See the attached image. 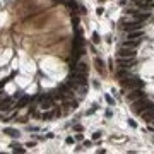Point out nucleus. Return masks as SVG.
<instances>
[{
	"mask_svg": "<svg viewBox=\"0 0 154 154\" xmlns=\"http://www.w3.org/2000/svg\"><path fill=\"white\" fill-rule=\"evenodd\" d=\"M149 108H154V105L151 103V101H147L146 98L135 99V101H134V106H132L134 113H137V115H142V113H144V111H147Z\"/></svg>",
	"mask_w": 154,
	"mask_h": 154,
	"instance_id": "1",
	"label": "nucleus"
},
{
	"mask_svg": "<svg viewBox=\"0 0 154 154\" xmlns=\"http://www.w3.org/2000/svg\"><path fill=\"white\" fill-rule=\"evenodd\" d=\"M122 86L127 87V89H137V87H142L144 82L140 79H135V77H127V79L122 80Z\"/></svg>",
	"mask_w": 154,
	"mask_h": 154,
	"instance_id": "2",
	"label": "nucleus"
},
{
	"mask_svg": "<svg viewBox=\"0 0 154 154\" xmlns=\"http://www.w3.org/2000/svg\"><path fill=\"white\" fill-rule=\"evenodd\" d=\"M116 63H118V69H132L135 65V57H132V58H122V57H118Z\"/></svg>",
	"mask_w": 154,
	"mask_h": 154,
	"instance_id": "3",
	"label": "nucleus"
},
{
	"mask_svg": "<svg viewBox=\"0 0 154 154\" xmlns=\"http://www.w3.org/2000/svg\"><path fill=\"white\" fill-rule=\"evenodd\" d=\"M135 48H128V46H122L120 50H118V57H122V58H132V57H135Z\"/></svg>",
	"mask_w": 154,
	"mask_h": 154,
	"instance_id": "4",
	"label": "nucleus"
},
{
	"mask_svg": "<svg viewBox=\"0 0 154 154\" xmlns=\"http://www.w3.org/2000/svg\"><path fill=\"white\" fill-rule=\"evenodd\" d=\"M140 98H146V92H144V91H142L140 87L134 89V91H132V92H130V94L127 96V99H128V101H132V103H134L135 99H140Z\"/></svg>",
	"mask_w": 154,
	"mask_h": 154,
	"instance_id": "5",
	"label": "nucleus"
},
{
	"mask_svg": "<svg viewBox=\"0 0 154 154\" xmlns=\"http://www.w3.org/2000/svg\"><path fill=\"white\" fill-rule=\"evenodd\" d=\"M123 29H125L127 33H130V31H135V29H142V22H140V21L128 22V24H125V26H123Z\"/></svg>",
	"mask_w": 154,
	"mask_h": 154,
	"instance_id": "6",
	"label": "nucleus"
},
{
	"mask_svg": "<svg viewBox=\"0 0 154 154\" xmlns=\"http://www.w3.org/2000/svg\"><path fill=\"white\" fill-rule=\"evenodd\" d=\"M70 69H72V70H79V72H84V74H87V65H86L84 62H72Z\"/></svg>",
	"mask_w": 154,
	"mask_h": 154,
	"instance_id": "7",
	"label": "nucleus"
},
{
	"mask_svg": "<svg viewBox=\"0 0 154 154\" xmlns=\"http://www.w3.org/2000/svg\"><path fill=\"white\" fill-rule=\"evenodd\" d=\"M12 99H14V98L2 99V101H0V111H9V110L12 108Z\"/></svg>",
	"mask_w": 154,
	"mask_h": 154,
	"instance_id": "8",
	"label": "nucleus"
},
{
	"mask_svg": "<svg viewBox=\"0 0 154 154\" xmlns=\"http://www.w3.org/2000/svg\"><path fill=\"white\" fill-rule=\"evenodd\" d=\"M140 116H142L146 122H149V123H154V108H149L147 111H144V113H142Z\"/></svg>",
	"mask_w": 154,
	"mask_h": 154,
	"instance_id": "9",
	"label": "nucleus"
},
{
	"mask_svg": "<svg viewBox=\"0 0 154 154\" xmlns=\"http://www.w3.org/2000/svg\"><path fill=\"white\" fill-rule=\"evenodd\" d=\"M127 36H128V39H140L144 36V31H142V29H135V31L127 33Z\"/></svg>",
	"mask_w": 154,
	"mask_h": 154,
	"instance_id": "10",
	"label": "nucleus"
},
{
	"mask_svg": "<svg viewBox=\"0 0 154 154\" xmlns=\"http://www.w3.org/2000/svg\"><path fill=\"white\" fill-rule=\"evenodd\" d=\"M29 101H31V98H29V96H21L15 106H17V108H24V106H26V105H28Z\"/></svg>",
	"mask_w": 154,
	"mask_h": 154,
	"instance_id": "11",
	"label": "nucleus"
},
{
	"mask_svg": "<svg viewBox=\"0 0 154 154\" xmlns=\"http://www.w3.org/2000/svg\"><path fill=\"white\" fill-rule=\"evenodd\" d=\"M116 77H118L120 80H123V79L130 77V74H128V69H118V72H116Z\"/></svg>",
	"mask_w": 154,
	"mask_h": 154,
	"instance_id": "12",
	"label": "nucleus"
},
{
	"mask_svg": "<svg viewBox=\"0 0 154 154\" xmlns=\"http://www.w3.org/2000/svg\"><path fill=\"white\" fill-rule=\"evenodd\" d=\"M10 147H12V151H14V153H19V154H24V153H26V149H24L21 144H17V142H12V144H10Z\"/></svg>",
	"mask_w": 154,
	"mask_h": 154,
	"instance_id": "13",
	"label": "nucleus"
},
{
	"mask_svg": "<svg viewBox=\"0 0 154 154\" xmlns=\"http://www.w3.org/2000/svg\"><path fill=\"white\" fill-rule=\"evenodd\" d=\"M134 17H135V21H140V22H144L146 19H149V12H144V14H140V12H135V14H134Z\"/></svg>",
	"mask_w": 154,
	"mask_h": 154,
	"instance_id": "14",
	"label": "nucleus"
},
{
	"mask_svg": "<svg viewBox=\"0 0 154 154\" xmlns=\"http://www.w3.org/2000/svg\"><path fill=\"white\" fill-rule=\"evenodd\" d=\"M132 2H135L140 9H147V7H151V0H132Z\"/></svg>",
	"mask_w": 154,
	"mask_h": 154,
	"instance_id": "15",
	"label": "nucleus"
},
{
	"mask_svg": "<svg viewBox=\"0 0 154 154\" xmlns=\"http://www.w3.org/2000/svg\"><path fill=\"white\" fill-rule=\"evenodd\" d=\"M65 108H67V111L76 110V108H77V101H74V99H70V98H69V101H65Z\"/></svg>",
	"mask_w": 154,
	"mask_h": 154,
	"instance_id": "16",
	"label": "nucleus"
},
{
	"mask_svg": "<svg viewBox=\"0 0 154 154\" xmlns=\"http://www.w3.org/2000/svg\"><path fill=\"white\" fill-rule=\"evenodd\" d=\"M139 41H140V39H127V41L123 43V46H128V48H137Z\"/></svg>",
	"mask_w": 154,
	"mask_h": 154,
	"instance_id": "17",
	"label": "nucleus"
},
{
	"mask_svg": "<svg viewBox=\"0 0 154 154\" xmlns=\"http://www.w3.org/2000/svg\"><path fill=\"white\" fill-rule=\"evenodd\" d=\"M3 134H7V135H10V137H19V135H21L19 130H15V128H3Z\"/></svg>",
	"mask_w": 154,
	"mask_h": 154,
	"instance_id": "18",
	"label": "nucleus"
},
{
	"mask_svg": "<svg viewBox=\"0 0 154 154\" xmlns=\"http://www.w3.org/2000/svg\"><path fill=\"white\" fill-rule=\"evenodd\" d=\"M94 65H96V69H98L99 72H105V63H103L101 58H96V60H94Z\"/></svg>",
	"mask_w": 154,
	"mask_h": 154,
	"instance_id": "19",
	"label": "nucleus"
},
{
	"mask_svg": "<svg viewBox=\"0 0 154 154\" xmlns=\"http://www.w3.org/2000/svg\"><path fill=\"white\" fill-rule=\"evenodd\" d=\"M67 5H69V9H72V12H77V9H79L77 2H74V0H67Z\"/></svg>",
	"mask_w": 154,
	"mask_h": 154,
	"instance_id": "20",
	"label": "nucleus"
},
{
	"mask_svg": "<svg viewBox=\"0 0 154 154\" xmlns=\"http://www.w3.org/2000/svg\"><path fill=\"white\" fill-rule=\"evenodd\" d=\"M53 116V111H50V110H46L45 113H43V120H50Z\"/></svg>",
	"mask_w": 154,
	"mask_h": 154,
	"instance_id": "21",
	"label": "nucleus"
},
{
	"mask_svg": "<svg viewBox=\"0 0 154 154\" xmlns=\"http://www.w3.org/2000/svg\"><path fill=\"white\" fill-rule=\"evenodd\" d=\"M105 99H106V103H108V105H115V101H113V98H111L110 94H106V96H105Z\"/></svg>",
	"mask_w": 154,
	"mask_h": 154,
	"instance_id": "22",
	"label": "nucleus"
},
{
	"mask_svg": "<svg viewBox=\"0 0 154 154\" xmlns=\"http://www.w3.org/2000/svg\"><path fill=\"white\" fill-rule=\"evenodd\" d=\"M12 76H14V74H12ZM12 76H10V77H7V79H3V80H0V89H2V87H3V86H5V84H7V82H9L10 79H12Z\"/></svg>",
	"mask_w": 154,
	"mask_h": 154,
	"instance_id": "23",
	"label": "nucleus"
},
{
	"mask_svg": "<svg viewBox=\"0 0 154 154\" xmlns=\"http://www.w3.org/2000/svg\"><path fill=\"white\" fill-rule=\"evenodd\" d=\"M92 43H99V34L98 33H92Z\"/></svg>",
	"mask_w": 154,
	"mask_h": 154,
	"instance_id": "24",
	"label": "nucleus"
},
{
	"mask_svg": "<svg viewBox=\"0 0 154 154\" xmlns=\"http://www.w3.org/2000/svg\"><path fill=\"white\" fill-rule=\"evenodd\" d=\"M98 139H101V132H94L92 134V140H98Z\"/></svg>",
	"mask_w": 154,
	"mask_h": 154,
	"instance_id": "25",
	"label": "nucleus"
},
{
	"mask_svg": "<svg viewBox=\"0 0 154 154\" xmlns=\"http://www.w3.org/2000/svg\"><path fill=\"white\" fill-rule=\"evenodd\" d=\"M96 110H98V105H92V108H91V110L87 111V115H91V113H94Z\"/></svg>",
	"mask_w": 154,
	"mask_h": 154,
	"instance_id": "26",
	"label": "nucleus"
},
{
	"mask_svg": "<svg viewBox=\"0 0 154 154\" xmlns=\"http://www.w3.org/2000/svg\"><path fill=\"white\" fill-rule=\"evenodd\" d=\"M74 140H76L74 137H67V139H65V144H74Z\"/></svg>",
	"mask_w": 154,
	"mask_h": 154,
	"instance_id": "27",
	"label": "nucleus"
},
{
	"mask_svg": "<svg viewBox=\"0 0 154 154\" xmlns=\"http://www.w3.org/2000/svg\"><path fill=\"white\" fill-rule=\"evenodd\" d=\"M96 14H98V15H103V14H105V9H103V7H99V9L96 10Z\"/></svg>",
	"mask_w": 154,
	"mask_h": 154,
	"instance_id": "28",
	"label": "nucleus"
},
{
	"mask_svg": "<svg viewBox=\"0 0 154 154\" xmlns=\"http://www.w3.org/2000/svg\"><path fill=\"white\" fill-rule=\"evenodd\" d=\"M128 125H130V127H132V128H135V127H137V123H135V122H134V120H128Z\"/></svg>",
	"mask_w": 154,
	"mask_h": 154,
	"instance_id": "29",
	"label": "nucleus"
},
{
	"mask_svg": "<svg viewBox=\"0 0 154 154\" xmlns=\"http://www.w3.org/2000/svg\"><path fill=\"white\" fill-rule=\"evenodd\" d=\"M34 146H36V142H28L26 144V147H34Z\"/></svg>",
	"mask_w": 154,
	"mask_h": 154,
	"instance_id": "30",
	"label": "nucleus"
},
{
	"mask_svg": "<svg viewBox=\"0 0 154 154\" xmlns=\"http://www.w3.org/2000/svg\"><path fill=\"white\" fill-rule=\"evenodd\" d=\"M82 139H84L82 134H77V135H76V140H82Z\"/></svg>",
	"mask_w": 154,
	"mask_h": 154,
	"instance_id": "31",
	"label": "nucleus"
},
{
	"mask_svg": "<svg viewBox=\"0 0 154 154\" xmlns=\"http://www.w3.org/2000/svg\"><path fill=\"white\" fill-rule=\"evenodd\" d=\"M74 130H76V132H80V130H82V127H80V125H76V127H74Z\"/></svg>",
	"mask_w": 154,
	"mask_h": 154,
	"instance_id": "32",
	"label": "nucleus"
},
{
	"mask_svg": "<svg viewBox=\"0 0 154 154\" xmlns=\"http://www.w3.org/2000/svg\"><path fill=\"white\" fill-rule=\"evenodd\" d=\"M91 144H92V142H91V140H86V142H84V147H89V146H91Z\"/></svg>",
	"mask_w": 154,
	"mask_h": 154,
	"instance_id": "33",
	"label": "nucleus"
},
{
	"mask_svg": "<svg viewBox=\"0 0 154 154\" xmlns=\"http://www.w3.org/2000/svg\"><path fill=\"white\" fill-rule=\"evenodd\" d=\"M99 2H105V0H99Z\"/></svg>",
	"mask_w": 154,
	"mask_h": 154,
	"instance_id": "34",
	"label": "nucleus"
}]
</instances>
